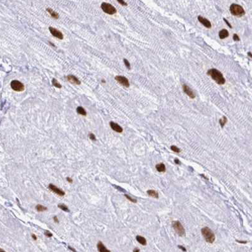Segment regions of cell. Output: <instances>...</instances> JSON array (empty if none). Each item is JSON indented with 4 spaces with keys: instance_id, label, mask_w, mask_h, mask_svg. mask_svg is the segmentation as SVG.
I'll return each instance as SVG.
<instances>
[{
    "instance_id": "9a60e30c",
    "label": "cell",
    "mask_w": 252,
    "mask_h": 252,
    "mask_svg": "<svg viewBox=\"0 0 252 252\" xmlns=\"http://www.w3.org/2000/svg\"><path fill=\"white\" fill-rule=\"evenodd\" d=\"M46 11H48V13H49V15L51 16L53 19H58L59 18V15L57 12H56L55 11H54L53 10L50 8H48L46 9Z\"/></svg>"
},
{
    "instance_id": "ac0fdd59",
    "label": "cell",
    "mask_w": 252,
    "mask_h": 252,
    "mask_svg": "<svg viewBox=\"0 0 252 252\" xmlns=\"http://www.w3.org/2000/svg\"><path fill=\"white\" fill-rule=\"evenodd\" d=\"M136 241H138V243L141 244L142 245H147V240L145 239V238L143 236H136Z\"/></svg>"
},
{
    "instance_id": "f1b7e54d",
    "label": "cell",
    "mask_w": 252,
    "mask_h": 252,
    "mask_svg": "<svg viewBox=\"0 0 252 252\" xmlns=\"http://www.w3.org/2000/svg\"><path fill=\"white\" fill-rule=\"evenodd\" d=\"M118 1V2L120 4H121V5L123 6H127V3H126L124 0H117Z\"/></svg>"
},
{
    "instance_id": "d6986e66",
    "label": "cell",
    "mask_w": 252,
    "mask_h": 252,
    "mask_svg": "<svg viewBox=\"0 0 252 252\" xmlns=\"http://www.w3.org/2000/svg\"><path fill=\"white\" fill-rule=\"evenodd\" d=\"M155 168L157 170V171L162 173V172H165L166 171V166L164 164L160 163V164H157L155 166Z\"/></svg>"
},
{
    "instance_id": "4fadbf2b",
    "label": "cell",
    "mask_w": 252,
    "mask_h": 252,
    "mask_svg": "<svg viewBox=\"0 0 252 252\" xmlns=\"http://www.w3.org/2000/svg\"><path fill=\"white\" fill-rule=\"evenodd\" d=\"M109 125H110L111 128L114 131H116V132L117 133L123 132V128H122L118 124L116 123H114V122L113 121H111Z\"/></svg>"
},
{
    "instance_id": "4dcf8cb0",
    "label": "cell",
    "mask_w": 252,
    "mask_h": 252,
    "mask_svg": "<svg viewBox=\"0 0 252 252\" xmlns=\"http://www.w3.org/2000/svg\"><path fill=\"white\" fill-rule=\"evenodd\" d=\"M233 39H234V41H239V36L237 35V34H234L233 35Z\"/></svg>"
},
{
    "instance_id": "8fae6325",
    "label": "cell",
    "mask_w": 252,
    "mask_h": 252,
    "mask_svg": "<svg viewBox=\"0 0 252 252\" xmlns=\"http://www.w3.org/2000/svg\"><path fill=\"white\" fill-rule=\"evenodd\" d=\"M198 20L201 24H202L203 25L205 26L207 29H210V28L212 27V24L210 21L208 20L207 19L204 18V17H202V16H199L198 17Z\"/></svg>"
},
{
    "instance_id": "74e56055",
    "label": "cell",
    "mask_w": 252,
    "mask_h": 252,
    "mask_svg": "<svg viewBox=\"0 0 252 252\" xmlns=\"http://www.w3.org/2000/svg\"><path fill=\"white\" fill-rule=\"evenodd\" d=\"M248 55L250 56L251 58H252V53H248Z\"/></svg>"
},
{
    "instance_id": "cb8c5ba5",
    "label": "cell",
    "mask_w": 252,
    "mask_h": 252,
    "mask_svg": "<svg viewBox=\"0 0 252 252\" xmlns=\"http://www.w3.org/2000/svg\"><path fill=\"white\" fill-rule=\"evenodd\" d=\"M58 207H59L60 209L63 210V211H64V212H70V210L68 209V207L64 204H59L58 205Z\"/></svg>"
},
{
    "instance_id": "d6a6232c",
    "label": "cell",
    "mask_w": 252,
    "mask_h": 252,
    "mask_svg": "<svg viewBox=\"0 0 252 252\" xmlns=\"http://www.w3.org/2000/svg\"><path fill=\"white\" fill-rule=\"evenodd\" d=\"M224 22H226V24H227V25H228V26H229V27H230V28H231V27H232V26H231V24H229V22H228V21H227V20H226V19H224Z\"/></svg>"
},
{
    "instance_id": "6da1fadb",
    "label": "cell",
    "mask_w": 252,
    "mask_h": 252,
    "mask_svg": "<svg viewBox=\"0 0 252 252\" xmlns=\"http://www.w3.org/2000/svg\"><path fill=\"white\" fill-rule=\"evenodd\" d=\"M207 74L210 76V77L219 85L224 84L226 82V80H225L223 73L215 68L210 69L207 72Z\"/></svg>"
},
{
    "instance_id": "277c9868",
    "label": "cell",
    "mask_w": 252,
    "mask_h": 252,
    "mask_svg": "<svg viewBox=\"0 0 252 252\" xmlns=\"http://www.w3.org/2000/svg\"><path fill=\"white\" fill-rule=\"evenodd\" d=\"M101 7L102 10V11L108 15H114L117 12L116 9L114 8V6H113L112 5L108 3L104 2L101 4Z\"/></svg>"
},
{
    "instance_id": "2e32d148",
    "label": "cell",
    "mask_w": 252,
    "mask_h": 252,
    "mask_svg": "<svg viewBox=\"0 0 252 252\" xmlns=\"http://www.w3.org/2000/svg\"><path fill=\"white\" fill-rule=\"evenodd\" d=\"M97 248L98 250L100 252H109L110 250H109L105 247V246L103 245V243L101 241H99L97 244Z\"/></svg>"
},
{
    "instance_id": "f546056e",
    "label": "cell",
    "mask_w": 252,
    "mask_h": 252,
    "mask_svg": "<svg viewBox=\"0 0 252 252\" xmlns=\"http://www.w3.org/2000/svg\"><path fill=\"white\" fill-rule=\"evenodd\" d=\"M44 234H45V235L48 237H52V236H53V234H52L51 233H50L49 231H46Z\"/></svg>"
},
{
    "instance_id": "52a82bcc",
    "label": "cell",
    "mask_w": 252,
    "mask_h": 252,
    "mask_svg": "<svg viewBox=\"0 0 252 252\" xmlns=\"http://www.w3.org/2000/svg\"><path fill=\"white\" fill-rule=\"evenodd\" d=\"M115 80L123 86L125 87H130V83H129L128 80L127 79L126 77H123V76H116L115 77Z\"/></svg>"
},
{
    "instance_id": "e575fe53",
    "label": "cell",
    "mask_w": 252,
    "mask_h": 252,
    "mask_svg": "<svg viewBox=\"0 0 252 252\" xmlns=\"http://www.w3.org/2000/svg\"><path fill=\"white\" fill-rule=\"evenodd\" d=\"M32 237L33 238L34 240H37V236L35 235V234H32Z\"/></svg>"
},
{
    "instance_id": "9c48e42d",
    "label": "cell",
    "mask_w": 252,
    "mask_h": 252,
    "mask_svg": "<svg viewBox=\"0 0 252 252\" xmlns=\"http://www.w3.org/2000/svg\"><path fill=\"white\" fill-rule=\"evenodd\" d=\"M49 188L52 191H53L54 193H55L56 194L59 195V196H64L65 195V193L64 192V191H63L62 189H59L56 186L54 185L53 184H50L49 185Z\"/></svg>"
},
{
    "instance_id": "30bf717a",
    "label": "cell",
    "mask_w": 252,
    "mask_h": 252,
    "mask_svg": "<svg viewBox=\"0 0 252 252\" xmlns=\"http://www.w3.org/2000/svg\"><path fill=\"white\" fill-rule=\"evenodd\" d=\"M183 91H184V93H185L187 96H189L191 99H194V98L195 97V93L193 92V90H191V88H189L187 85L184 84L183 85Z\"/></svg>"
},
{
    "instance_id": "44dd1931",
    "label": "cell",
    "mask_w": 252,
    "mask_h": 252,
    "mask_svg": "<svg viewBox=\"0 0 252 252\" xmlns=\"http://www.w3.org/2000/svg\"><path fill=\"white\" fill-rule=\"evenodd\" d=\"M35 208H36V210L38 212H44L48 210L47 207L43 206L42 205H37L36 207H35Z\"/></svg>"
},
{
    "instance_id": "3957f363",
    "label": "cell",
    "mask_w": 252,
    "mask_h": 252,
    "mask_svg": "<svg viewBox=\"0 0 252 252\" xmlns=\"http://www.w3.org/2000/svg\"><path fill=\"white\" fill-rule=\"evenodd\" d=\"M230 11L232 15L237 17H241L245 14V11L241 6L237 4H232L230 6Z\"/></svg>"
},
{
    "instance_id": "484cf974",
    "label": "cell",
    "mask_w": 252,
    "mask_h": 252,
    "mask_svg": "<svg viewBox=\"0 0 252 252\" xmlns=\"http://www.w3.org/2000/svg\"><path fill=\"white\" fill-rule=\"evenodd\" d=\"M124 63H125V66L126 67L128 70H130V63H129V61L127 60L126 59H124Z\"/></svg>"
},
{
    "instance_id": "603a6c76",
    "label": "cell",
    "mask_w": 252,
    "mask_h": 252,
    "mask_svg": "<svg viewBox=\"0 0 252 252\" xmlns=\"http://www.w3.org/2000/svg\"><path fill=\"white\" fill-rule=\"evenodd\" d=\"M227 121H228V119L226 116H223V118L222 119L219 120V123H220V125L222 127H223L225 125V124L226 123Z\"/></svg>"
},
{
    "instance_id": "d4e9b609",
    "label": "cell",
    "mask_w": 252,
    "mask_h": 252,
    "mask_svg": "<svg viewBox=\"0 0 252 252\" xmlns=\"http://www.w3.org/2000/svg\"><path fill=\"white\" fill-rule=\"evenodd\" d=\"M171 149L173 151V152H177V153H179L181 152V150L179 148H178V147H176V146H175V145H172L171 147Z\"/></svg>"
},
{
    "instance_id": "5b68a950",
    "label": "cell",
    "mask_w": 252,
    "mask_h": 252,
    "mask_svg": "<svg viewBox=\"0 0 252 252\" xmlns=\"http://www.w3.org/2000/svg\"><path fill=\"white\" fill-rule=\"evenodd\" d=\"M173 228L174 229V231H176L178 234L179 236H183L185 234V229L183 226V225L181 224V223L179 221H175L173 223Z\"/></svg>"
},
{
    "instance_id": "7c38bea8",
    "label": "cell",
    "mask_w": 252,
    "mask_h": 252,
    "mask_svg": "<svg viewBox=\"0 0 252 252\" xmlns=\"http://www.w3.org/2000/svg\"><path fill=\"white\" fill-rule=\"evenodd\" d=\"M66 78H67V80L71 83H72V84L80 85V83H81V82L75 76L70 75L67 76V77Z\"/></svg>"
},
{
    "instance_id": "f35d334b",
    "label": "cell",
    "mask_w": 252,
    "mask_h": 252,
    "mask_svg": "<svg viewBox=\"0 0 252 252\" xmlns=\"http://www.w3.org/2000/svg\"><path fill=\"white\" fill-rule=\"evenodd\" d=\"M0 252H5V250H3V249L0 248Z\"/></svg>"
},
{
    "instance_id": "8992f818",
    "label": "cell",
    "mask_w": 252,
    "mask_h": 252,
    "mask_svg": "<svg viewBox=\"0 0 252 252\" xmlns=\"http://www.w3.org/2000/svg\"><path fill=\"white\" fill-rule=\"evenodd\" d=\"M11 87L13 90L16 92H22L25 89L24 84L19 80H13L11 82Z\"/></svg>"
},
{
    "instance_id": "83f0119b",
    "label": "cell",
    "mask_w": 252,
    "mask_h": 252,
    "mask_svg": "<svg viewBox=\"0 0 252 252\" xmlns=\"http://www.w3.org/2000/svg\"><path fill=\"white\" fill-rule=\"evenodd\" d=\"M125 197H126L127 199H128L129 200H130L131 202H133V203H136V200H135V199H132V198H131V197H130V196H129V195H125Z\"/></svg>"
},
{
    "instance_id": "1f68e13d",
    "label": "cell",
    "mask_w": 252,
    "mask_h": 252,
    "mask_svg": "<svg viewBox=\"0 0 252 252\" xmlns=\"http://www.w3.org/2000/svg\"><path fill=\"white\" fill-rule=\"evenodd\" d=\"M53 219H54V222H55L56 223H59V220H58V217H56V216H55V217H54Z\"/></svg>"
},
{
    "instance_id": "ba28073f",
    "label": "cell",
    "mask_w": 252,
    "mask_h": 252,
    "mask_svg": "<svg viewBox=\"0 0 252 252\" xmlns=\"http://www.w3.org/2000/svg\"><path fill=\"white\" fill-rule=\"evenodd\" d=\"M49 30L53 36L56 37L58 39H61V40L63 39V35L61 31H59L55 28L51 27H49Z\"/></svg>"
},
{
    "instance_id": "e0dca14e",
    "label": "cell",
    "mask_w": 252,
    "mask_h": 252,
    "mask_svg": "<svg viewBox=\"0 0 252 252\" xmlns=\"http://www.w3.org/2000/svg\"><path fill=\"white\" fill-rule=\"evenodd\" d=\"M147 194L150 196V197H154L155 199H158L159 198V193L158 192L154 189H149L147 191Z\"/></svg>"
},
{
    "instance_id": "8d00e7d4",
    "label": "cell",
    "mask_w": 252,
    "mask_h": 252,
    "mask_svg": "<svg viewBox=\"0 0 252 252\" xmlns=\"http://www.w3.org/2000/svg\"><path fill=\"white\" fill-rule=\"evenodd\" d=\"M139 250L138 249H135L134 250H133V252H139Z\"/></svg>"
},
{
    "instance_id": "4316f807",
    "label": "cell",
    "mask_w": 252,
    "mask_h": 252,
    "mask_svg": "<svg viewBox=\"0 0 252 252\" xmlns=\"http://www.w3.org/2000/svg\"><path fill=\"white\" fill-rule=\"evenodd\" d=\"M88 136H89V138H90V140H92V141H96V136H95V135L92 133H90V134L88 135Z\"/></svg>"
},
{
    "instance_id": "5bb4252c",
    "label": "cell",
    "mask_w": 252,
    "mask_h": 252,
    "mask_svg": "<svg viewBox=\"0 0 252 252\" xmlns=\"http://www.w3.org/2000/svg\"><path fill=\"white\" fill-rule=\"evenodd\" d=\"M229 35V32L226 29L221 30L219 33V38L221 39H225V38H226V37H228Z\"/></svg>"
},
{
    "instance_id": "ffe728a7",
    "label": "cell",
    "mask_w": 252,
    "mask_h": 252,
    "mask_svg": "<svg viewBox=\"0 0 252 252\" xmlns=\"http://www.w3.org/2000/svg\"><path fill=\"white\" fill-rule=\"evenodd\" d=\"M77 112L78 114L82 115V116H86L87 115L86 111L85 110V109L83 107L81 106L78 107L77 108Z\"/></svg>"
},
{
    "instance_id": "7402d4cb",
    "label": "cell",
    "mask_w": 252,
    "mask_h": 252,
    "mask_svg": "<svg viewBox=\"0 0 252 252\" xmlns=\"http://www.w3.org/2000/svg\"><path fill=\"white\" fill-rule=\"evenodd\" d=\"M52 84H53V86L56 87V88H61V87H62L61 85L57 81V80L56 79V78H53V80H52Z\"/></svg>"
},
{
    "instance_id": "836d02e7",
    "label": "cell",
    "mask_w": 252,
    "mask_h": 252,
    "mask_svg": "<svg viewBox=\"0 0 252 252\" xmlns=\"http://www.w3.org/2000/svg\"><path fill=\"white\" fill-rule=\"evenodd\" d=\"M66 180L68 181V182H70V183L73 182V179H72V178H68V177L66 178Z\"/></svg>"
},
{
    "instance_id": "7a4b0ae2",
    "label": "cell",
    "mask_w": 252,
    "mask_h": 252,
    "mask_svg": "<svg viewBox=\"0 0 252 252\" xmlns=\"http://www.w3.org/2000/svg\"><path fill=\"white\" fill-rule=\"evenodd\" d=\"M201 232L203 236L204 237L205 241L207 243H212L214 242L215 239V236L213 231L208 227H205L201 229Z\"/></svg>"
},
{
    "instance_id": "d590c367",
    "label": "cell",
    "mask_w": 252,
    "mask_h": 252,
    "mask_svg": "<svg viewBox=\"0 0 252 252\" xmlns=\"http://www.w3.org/2000/svg\"><path fill=\"white\" fill-rule=\"evenodd\" d=\"M179 247H180V248H181V249H183V250H184V251H186V249H184V248H183V247H181V246H179Z\"/></svg>"
}]
</instances>
